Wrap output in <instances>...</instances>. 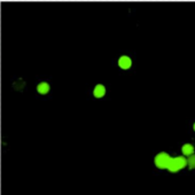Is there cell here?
<instances>
[{"instance_id":"obj_3","label":"cell","mask_w":195,"mask_h":195,"mask_svg":"<svg viewBox=\"0 0 195 195\" xmlns=\"http://www.w3.org/2000/svg\"><path fill=\"white\" fill-rule=\"evenodd\" d=\"M131 65H132V61H131V59L129 56L123 55V56L120 58V60H118V67L121 69L126 70V69H130Z\"/></svg>"},{"instance_id":"obj_1","label":"cell","mask_w":195,"mask_h":195,"mask_svg":"<svg viewBox=\"0 0 195 195\" xmlns=\"http://www.w3.org/2000/svg\"><path fill=\"white\" fill-rule=\"evenodd\" d=\"M186 165H187V160L184 156H177V157H171L167 169L170 172H177V171L184 169Z\"/></svg>"},{"instance_id":"obj_4","label":"cell","mask_w":195,"mask_h":195,"mask_svg":"<svg viewBox=\"0 0 195 195\" xmlns=\"http://www.w3.org/2000/svg\"><path fill=\"white\" fill-rule=\"evenodd\" d=\"M104 94H106V87H104L102 84H98V85L94 87V90H93V95H94L95 98L100 99V98H103Z\"/></svg>"},{"instance_id":"obj_8","label":"cell","mask_w":195,"mask_h":195,"mask_svg":"<svg viewBox=\"0 0 195 195\" xmlns=\"http://www.w3.org/2000/svg\"><path fill=\"white\" fill-rule=\"evenodd\" d=\"M194 131H195V123H194Z\"/></svg>"},{"instance_id":"obj_2","label":"cell","mask_w":195,"mask_h":195,"mask_svg":"<svg viewBox=\"0 0 195 195\" xmlns=\"http://www.w3.org/2000/svg\"><path fill=\"white\" fill-rule=\"evenodd\" d=\"M171 160V156L167 153H160L155 156V165L159 169H167Z\"/></svg>"},{"instance_id":"obj_7","label":"cell","mask_w":195,"mask_h":195,"mask_svg":"<svg viewBox=\"0 0 195 195\" xmlns=\"http://www.w3.org/2000/svg\"><path fill=\"white\" fill-rule=\"evenodd\" d=\"M187 165L190 170L195 169V154H192L188 156V160H187Z\"/></svg>"},{"instance_id":"obj_6","label":"cell","mask_w":195,"mask_h":195,"mask_svg":"<svg viewBox=\"0 0 195 195\" xmlns=\"http://www.w3.org/2000/svg\"><path fill=\"white\" fill-rule=\"evenodd\" d=\"M181 150H182V154H184V155L189 156V155L194 154V150H195V149H194V146H193V145H190V143H186V145H184V146H182Z\"/></svg>"},{"instance_id":"obj_5","label":"cell","mask_w":195,"mask_h":195,"mask_svg":"<svg viewBox=\"0 0 195 195\" xmlns=\"http://www.w3.org/2000/svg\"><path fill=\"white\" fill-rule=\"evenodd\" d=\"M50 84L48 83H46V82H42L40 84H38V86H37V91H38V93H40V94H47L48 92H50Z\"/></svg>"}]
</instances>
